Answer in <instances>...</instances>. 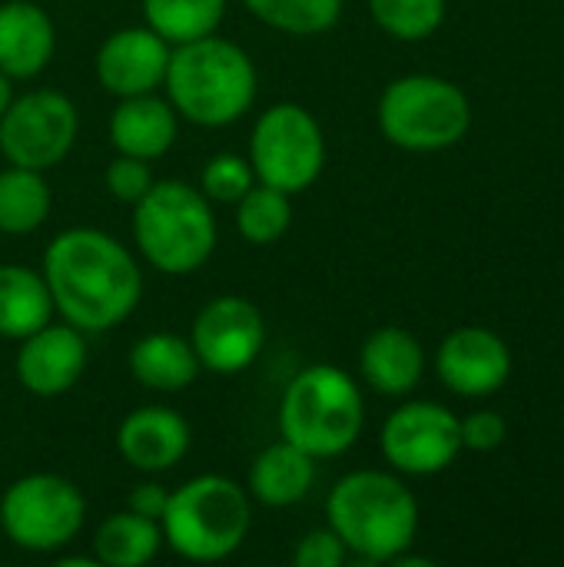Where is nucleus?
Wrapping results in <instances>:
<instances>
[{
    "instance_id": "30",
    "label": "nucleus",
    "mask_w": 564,
    "mask_h": 567,
    "mask_svg": "<svg viewBox=\"0 0 564 567\" xmlns=\"http://www.w3.org/2000/svg\"><path fill=\"white\" fill-rule=\"evenodd\" d=\"M153 186V173L146 159L126 156L120 153L110 166H106V189L120 199V203H140L146 196V189Z\"/></svg>"
},
{
    "instance_id": "26",
    "label": "nucleus",
    "mask_w": 564,
    "mask_h": 567,
    "mask_svg": "<svg viewBox=\"0 0 564 567\" xmlns=\"http://www.w3.org/2000/svg\"><path fill=\"white\" fill-rule=\"evenodd\" d=\"M289 223H293V199L276 186L253 183L236 203V229L253 246L276 243L279 236H286Z\"/></svg>"
},
{
    "instance_id": "7",
    "label": "nucleus",
    "mask_w": 564,
    "mask_h": 567,
    "mask_svg": "<svg viewBox=\"0 0 564 567\" xmlns=\"http://www.w3.org/2000/svg\"><path fill=\"white\" fill-rule=\"evenodd\" d=\"M472 123L469 96L442 76L412 73L392 80L379 96L382 136L409 153H439L455 146Z\"/></svg>"
},
{
    "instance_id": "31",
    "label": "nucleus",
    "mask_w": 564,
    "mask_h": 567,
    "mask_svg": "<svg viewBox=\"0 0 564 567\" xmlns=\"http://www.w3.org/2000/svg\"><path fill=\"white\" fill-rule=\"evenodd\" d=\"M346 558H349V551L332 528L309 532L293 551V565L296 567H342Z\"/></svg>"
},
{
    "instance_id": "6",
    "label": "nucleus",
    "mask_w": 564,
    "mask_h": 567,
    "mask_svg": "<svg viewBox=\"0 0 564 567\" xmlns=\"http://www.w3.org/2000/svg\"><path fill=\"white\" fill-rule=\"evenodd\" d=\"M253 525L249 495L226 475H199L170 492L163 542L186 561H223L246 542Z\"/></svg>"
},
{
    "instance_id": "15",
    "label": "nucleus",
    "mask_w": 564,
    "mask_h": 567,
    "mask_svg": "<svg viewBox=\"0 0 564 567\" xmlns=\"http://www.w3.org/2000/svg\"><path fill=\"white\" fill-rule=\"evenodd\" d=\"M13 369H17V382L30 395L57 399V395L70 392L86 369L83 332L73 329L70 322H63V326L47 322L43 329L20 339V352H17Z\"/></svg>"
},
{
    "instance_id": "20",
    "label": "nucleus",
    "mask_w": 564,
    "mask_h": 567,
    "mask_svg": "<svg viewBox=\"0 0 564 567\" xmlns=\"http://www.w3.org/2000/svg\"><path fill=\"white\" fill-rule=\"evenodd\" d=\"M312 482H316V458L286 439L263 449L249 468V495L266 508H289L302 502Z\"/></svg>"
},
{
    "instance_id": "34",
    "label": "nucleus",
    "mask_w": 564,
    "mask_h": 567,
    "mask_svg": "<svg viewBox=\"0 0 564 567\" xmlns=\"http://www.w3.org/2000/svg\"><path fill=\"white\" fill-rule=\"evenodd\" d=\"M10 100H13V93H10V76L0 73V116H3V110H7Z\"/></svg>"
},
{
    "instance_id": "33",
    "label": "nucleus",
    "mask_w": 564,
    "mask_h": 567,
    "mask_svg": "<svg viewBox=\"0 0 564 567\" xmlns=\"http://www.w3.org/2000/svg\"><path fill=\"white\" fill-rule=\"evenodd\" d=\"M166 505H170V492H166L163 485H156V482L136 485V488L130 492V498H126V508H130V512H136V515H143V518H153V522H163Z\"/></svg>"
},
{
    "instance_id": "19",
    "label": "nucleus",
    "mask_w": 564,
    "mask_h": 567,
    "mask_svg": "<svg viewBox=\"0 0 564 567\" xmlns=\"http://www.w3.org/2000/svg\"><path fill=\"white\" fill-rule=\"evenodd\" d=\"M359 369H362V379L376 392L399 399V395H409L422 382L425 352L412 332H406L399 326H386V329H376L362 342Z\"/></svg>"
},
{
    "instance_id": "17",
    "label": "nucleus",
    "mask_w": 564,
    "mask_h": 567,
    "mask_svg": "<svg viewBox=\"0 0 564 567\" xmlns=\"http://www.w3.org/2000/svg\"><path fill=\"white\" fill-rule=\"evenodd\" d=\"M57 53V27L33 0L0 3V73L10 80H33Z\"/></svg>"
},
{
    "instance_id": "32",
    "label": "nucleus",
    "mask_w": 564,
    "mask_h": 567,
    "mask_svg": "<svg viewBox=\"0 0 564 567\" xmlns=\"http://www.w3.org/2000/svg\"><path fill=\"white\" fill-rule=\"evenodd\" d=\"M459 429H462V449H472V452H492L509 435L505 419L499 412H472L469 419L459 422Z\"/></svg>"
},
{
    "instance_id": "13",
    "label": "nucleus",
    "mask_w": 564,
    "mask_h": 567,
    "mask_svg": "<svg viewBox=\"0 0 564 567\" xmlns=\"http://www.w3.org/2000/svg\"><path fill=\"white\" fill-rule=\"evenodd\" d=\"M173 47L150 27H123L113 30L93 60L100 86L123 100V96H140V93H156L166 80Z\"/></svg>"
},
{
    "instance_id": "27",
    "label": "nucleus",
    "mask_w": 564,
    "mask_h": 567,
    "mask_svg": "<svg viewBox=\"0 0 564 567\" xmlns=\"http://www.w3.org/2000/svg\"><path fill=\"white\" fill-rule=\"evenodd\" d=\"M243 3L259 23L293 37L326 33L342 17V0H243Z\"/></svg>"
},
{
    "instance_id": "10",
    "label": "nucleus",
    "mask_w": 564,
    "mask_h": 567,
    "mask_svg": "<svg viewBox=\"0 0 564 567\" xmlns=\"http://www.w3.org/2000/svg\"><path fill=\"white\" fill-rule=\"evenodd\" d=\"M80 133V116L60 90H30L7 103L0 116V153L10 166L50 169L66 159Z\"/></svg>"
},
{
    "instance_id": "8",
    "label": "nucleus",
    "mask_w": 564,
    "mask_h": 567,
    "mask_svg": "<svg viewBox=\"0 0 564 567\" xmlns=\"http://www.w3.org/2000/svg\"><path fill=\"white\" fill-rule=\"evenodd\" d=\"M86 518L83 492L50 472L17 478L0 498V528L3 535L33 555H50L66 548Z\"/></svg>"
},
{
    "instance_id": "5",
    "label": "nucleus",
    "mask_w": 564,
    "mask_h": 567,
    "mask_svg": "<svg viewBox=\"0 0 564 567\" xmlns=\"http://www.w3.org/2000/svg\"><path fill=\"white\" fill-rule=\"evenodd\" d=\"M362 392L336 365L302 369L279 402V435L316 462L349 452L362 435Z\"/></svg>"
},
{
    "instance_id": "21",
    "label": "nucleus",
    "mask_w": 564,
    "mask_h": 567,
    "mask_svg": "<svg viewBox=\"0 0 564 567\" xmlns=\"http://www.w3.org/2000/svg\"><path fill=\"white\" fill-rule=\"evenodd\" d=\"M199 359L189 339L173 332H150L130 349V372L153 392H183L199 375Z\"/></svg>"
},
{
    "instance_id": "18",
    "label": "nucleus",
    "mask_w": 564,
    "mask_h": 567,
    "mask_svg": "<svg viewBox=\"0 0 564 567\" xmlns=\"http://www.w3.org/2000/svg\"><path fill=\"white\" fill-rule=\"evenodd\" d=\"M110 143L136 159H160L176 143V110L156 93L123 96L110 113Z\"/></svg>"
},
{
    "instance_id": "11",
    "label": "nucleus",
    "mask_w": 564,
    "mask_h": 567,
    "mask_svg": "<svg viewBox=\"0 0 564 567\" xmlns=\"http://www.w3.org/2000/svg\"><path fill=\"white\" fill-rule=\"evenodd\" d=\"M379 442L396 472L435 475L459 458L462 429L459 419L439 402H409L386 419Z\"/></svg>"
},
{
    "instance_id": "25",
    "label": "nucleus",
    "mask_w": 564,
    "mask_h": 567,
    "mask_svg": "<svg viewBox=\"0 0 564 567\" xmlns=\"http://www.w3.org/2000/svg\"><path fill=\"white\" fill-rule=\"evenodd\" d=\"M146 27L170 47L209 37L226 17V0H143Z\"/></svg>"
},
{
    "instance_id": "23",
    "label": "nucleus",
    "mask_w": 564,
    "mask_h": 567,
    "mask_svg": "<svg viewBox=\"0 0 564 567\" xmlns=\"http://www.w3.org/2000/svg\"><path fill=\"white\" fill-rule=\"evenodd\" d=\"M163 548V528L153 518L136 512H116L100 522L93 535V558L106 567H143L150 565Z\"/></svg>"
},
{
    "instance_id": "3",
    "label": "nucleus",
    "mask_w": 564,
    "mask_h": 567,
    "mask_svg": "<svg viewBox=\"0 0 564 567\" xmlns=\"http://www.w3.org/2000/svg\"><path fill=\"white\" fill-rule=\"evenodd\" d=\"M329 528L349 555L382 565L409 551L419 532L416 495L389 472H352L336 482L326 498Z\"/></svg>"
},
{
    "instance_id": "28",
    "label": "nucleus",
    "mask_w": 564,
    "mask_h": 567,
    "mask_svg": "<svg viewBox=\"0 0 564 567\" xmlns=\"http://www.w3.org/2000/svg\"><path fill=\"white\" fill-rule=\"evenodd\" d=\"M372 20L396 40H425L445 20V0H369Z\"/></svg>"
},
{
    "instance_id": "12",
    "label": "nucleus",
    "mask_w": 564,
    "mask_h": 567,
    "mask_svg": "<svg viewBox=\"0 0 564 567\" xmlns=\"http://www.w3.org/2000/svg\"><path fill=\"white\" fill-rule=\"evenodd\" d=\"M189 346L203 369L216 375H236L263 355L266 319L246 296H216L199 309Z\"/></svg>"
},
{
    "instance_id": "4",
    "label": "nucleus",
    "mask_w": 564,
    "mask_h": 567,
    "mask_svg": "<svg viewBox=\"0 0 564 567\" xmlns=\"http://www.w3.org/2000/svg\"><path fill=\"white\" fill-rule=\"evenodd\" d=\"M133 239L153 269L166 276L196 272L216 249L213 203L189 183H153L146 196L133 203Z\"/></svg>"
},
{
    "instance_id": "29",
    "label": "nucleus",
    "mask_w": 564,
    "mask_h": 567,
    "mask_svg": "<svg viewBox=\"0 0 564 567\" xmlns=\"http://www.w3.org/2000/svg\"><path fill=\"white\" fill-rule=\"evenodd\" d=\"M256 183V173L249 166V159L233 156V153H219L203 166V196L209 203H239V196Z\"/></svg>"
},
{
    "instance_id": "16",
    "label": "nucleus",
    "mask_w": 564,
    "mask_h": 567,
    "mask_svg": "<svg viewBox=\"0 0 564 567\" xmlns=\"http://www.w3.org/2000/svg\"><path fill=\"white\" fill-rule=\"evenodd\" d=\"M189 422L163 405H143L120 422L116 452L136 472H170L189 452Z\"/></svg>"
},
{
    "instance_id": "9",
    "label": "nucleus",
    "mask_w": 564,
    "mask_h": 567,
    "mask_svg": "<svg viewBox=\"0 0 564 567\" xmlns=\"http://www.w3.org/2000/svg\"><path fill=\"white\" fill-rule=\"evenodd\" d=\"M249 166L256 183L289 196L309 189L326 166V136L319 120L299 103L269 106L249 133Z\"/></svg>"
},
{
    "instance_id": "2",
    "label": "nucleus",
    "mask_w": 564,
    "mask_h": 567,
    "mask_svg": "<svg viewBox=\"0 0 564 567\" xmlns=\"http://www.w3.org/2000/svg\"><path fill=\"white\" fill-rule=\"evenodd\" d=\"M256 83L249 53L216 33L173 47L163 80L176 116L206 130L233 126L246 116L256 100Z\"/></svg>"
},
{
    "instance_id": "22",
    "label": "nucleus",
    "mask_w": 564,
    "mask_h": 567,
    "mask_svg": "<svg viewBox=\"0 0 564 567\" xmlns=\"http://www.w3.org/2000/svg\"><path fill=\"white\" fill-rule=\"evenodd\" d=\"M53 296L43 272L17 262L0 266V336L27 339L30 332L53 322Z\"/></svg>"
},
{
    "instance_id": "1",
    "label": "nucleus",
    "mask_w": 564,
    "mask_h": 567,
    "mask_svg": "<svg viewBox=\"0 0 564 567\" xmlns=\"http://www.w3.org/2000/svg\"><path fill=\"white\" fill-rule=\"evenodd\" d=\"M53 309L80 332H106L130 319L143 296L136 256L100 229H66L43 252Z\"/></svg>"
},
{
    "instance_id": "14",
    "label": "nucleus",
    "mask_w": 564,
    "mask_h": 567,
    "mask_svg": "<svg viewBox=\"0 0 564 567\" xmlns=\"http://www.w3.org/2000/svg\"><path fill=\"white\" fill-rule=\"evenodd\" d=\"M435 372L445 382V389H452L455 395L482 399L509 382L512 355L495 332L482 326H465L445 336V342L439 346Z\"/></svg>"
},
{
    "instance_id": "24",
    "label": "nucleus",
    "mask_w": 564,
    "mask_h": 567,
    "mask_svg": "<svg viewBox=\"0 0 564 567\" xmlns=\"http://www.w3.org/2000/svg\"><path fill=\"white\" fill-rule=\"evenodd\" d=\"M53 196L40 169L10 166L0 173V233L30 236L50 216Z\"/></svg>"
}]
</instances>
